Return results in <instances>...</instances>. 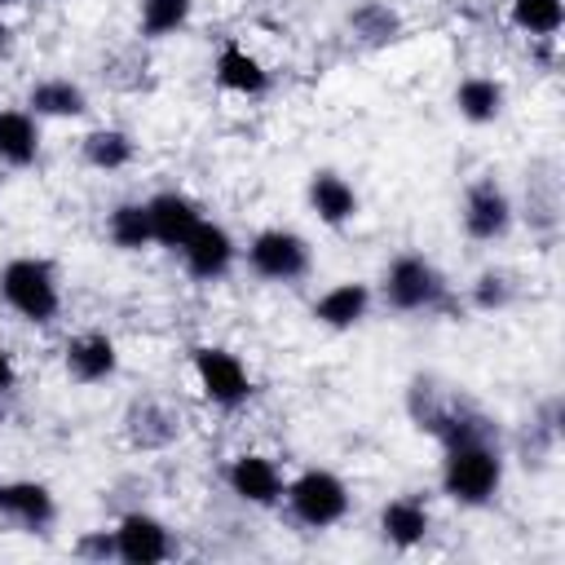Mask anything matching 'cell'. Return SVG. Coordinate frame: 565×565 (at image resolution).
I'll return each mask as SVG.
<instances>
[{
  "label": "cell",
  "instance_id": "2e32d148",
  "mask_svg": "<svg viewBox=\"0 0 565 565\" xmlns=\"http://www.w3.org/2000/svg\"><path fill=\"white\" fill-rule=\"evenodd\" d=\"M146 207H150V234L168 252H177L194 234V225L203 221V203L185 190H154L146 199Z\"/></svg>",
  "mask_w": 565,
  "mask_h": 565
},
{
  "label": "cell",
  "instance_id": "3957f363",
  "mask_svg": "<svg viewBox=\"0 0 565 565\" xmlns=\"http://www.w3.org/2000/svg\"><path fill=\"white\" fill-rule=\"evenodd\" d=\"M380 300L393 313H433L450 300V278L424 252H397L380 274Z\"/></svg>",
  "mask_w": 565,
  "mask_h": 565
},
{
  "label": "cell",
  "instance_id": "e0dca14e",
  "mask_svg": "<svg viewBox=\"0 0 565 565\" xmlns=\"http://www.w3.org/2000/svg\"><path fill=\"white\" fill-rule=\"evenodd\" d=\"M428 534H433V508H428L415 490L393 494V499L380 508V539H384L393 552H415Z\"/></svg>",
  "mask_w": 565,
  "mask_h": 565
},
{
  "label": "cell",
  "instance_id": "ffe728a7",
  "mask_svg": "<svg viewBox=\"0 0 565 565\" xmlns=\"http://www.w3.org/2000/svg\"><path fill=\"white\" fill-rule=\"evenodd\" d=\"M344 26H349V35H353L362 49H388V44H397V40L406 35V18H402V9L388 4V0H358V4L349 9Z\"/></svg>",
  "mask_w": 565,
  "mask_h": 565
},
{
  "label": "cell",
  "instance_id": "30bf717a",
  "mask_svg": "<svg viewBox=\"0 0 565 565\" xmlns=\"http://www.w3.org/2000/svg\"><path fill=\"white\" fill-rule=\"evenodd\" d=\"M282 486H287V472L265 450H238L225 463V490L247 508H278Z\"/></svg>",
  "mask_w": 565,
  "mask_h": 565
},
{
  "label": "cell",
  "instance_id": "4dcf8cb0",
  "mask_svg": "<svg viewBox=\"0 0 565 565\" xmlns=\"http://www.w3.org/2000/svg\"><path fill=\"white\" fill-rule=\"evenodd\" d=\"M9 4H35V0H9Z\"/></svg>",
  "mask_w": 565,
  "mask_h": 565
},
{
  "label": "cell",
  "instance_id": "7a4b0ae2",
  "mask_svg": "<svg viewBox=\"0 0 565 565\" xmlns=\"http://www.w3.org/2000/svg\"><path fill=\"white\" fill-rule=\"evenodd\" d=\"M0 305L26 327H53L62 313V274L49 256H9L0 265Z\"/></svg>",
  "mask_w": 565,
  "mask_h": 565
},
{
  "label": "cell",
  "instance_id": "603a6c76",
  "mask_svg": "<svg viewBox=\"0 0 565 565\" xmlns=\"http://www.w3.org/2000/svg\"><path fill=\"white\" fill-rule=\"evenodd\" d=\"M79 159L93 168V172H124L132 159H137V137L119 124H102V128H88L79 137Z\"/></svg>",
  "mask_w": 565,
  "mask_h": 565
},
{
  "label": "cell",
  "instance_id": "9a60e30c",
  "mask_svg": "<svg viewBox=\"0 0 565 565\" xmlns=\"http://www.w3.org/2000/svg\"><path fill=\"white\" fill-rule=\"evenodd\" d=\"M62 366L75 384L93 388V384H106L119 375V344L106 335V331H75L66 344H62Z\"/></svg>",
  "mask_w": 565,
  "mask_h": 565
},
{
  "label": "cell",
  "instance_id": "277c9868",
  "mask_svg": "<svg viewBox=\"0 0 565 565\" xmlns=\"http://www.w3.org/2000/svg\"><path fill=\"white\" fill-rule=\"evenodd\" d=\"M282 508H287V516H291L300 530L322 534V530H331V525H340V521L349 516L353 494H349V481H344L340 472L313 463V468H300L296 477H287V486H282Z\"/></svg>",
  "mask_w": 565,
  "mask_h": 565
},
{
  "label": "cell",
  "instance_id": "7402d4cb",
  "mask_svg": "<svg viewBox=\"0 0 565 565\" xmlns=\"http://www.w3.org/2000/svg\"><path fill=\"white\" fill-rule=\"evenodd\" d=\"M40 119L26 106H0V163L4 168H35L40 163Z\"/></svg>",
  "mask_w": 565,
  "mask_h": 565
},
{
  "label": "cell",
  "instance_id": "cb8c5ba5",
  "mask_svg": "<svg viewBox=\"0 0 565 565\" xmlns=\"http://www.w3.org/2000/svg\"><path fill=\"white\" fill-rule=\"evenodd\" d=\"M106 238H110V247H119V252H146V247H154L146 199H119V203L106 212Z\"/></svg>",
  "mask_w": 565,
  "mask_h": 565
},
{
  "label": "cell",
  "instance_id": "7c38bea8",
  "mask_svg": "<svg viewBox=\"0 0 565 565\" xmlns=\"http://www.w3.org/2000/svg\"><path fill=\"white\" fill-rule=\"evenodd\" d=\"M0 521L22 534H49L57 521V494L35 477L0 481Z\"/></svg>",
  "mask_w": 565,
  "mask_h": 565
},
{
  "label": "cell",
  "instance_id": "8992f818",
  "mask_svg": "<svg viewBox=\"0 0 565 565\" xmlns=\"http://www.w3.org/2000/svg\"><path fill=\"white\" fill-rule=\"evenodd\" d=\"M190 371H194V384H199L203 402H212L216 411H238L256 397V380H252L247 362L225 344H194L190 349Z\"/></svg>",
  "mask_w": 565,
  "mask_h": 565
},
{
  "label": "cell",
  "instance_id": "ac0fdd59",
  "mask_svg": "<svg viewBox=\"0 0 565 565\" xmlns=\"http://www.w3.org/2000/svg\"><path fill=\"white\" fill-rule=\"evenodd\" d=\"M450 102H455V115H459L463 124L486 128V124H499V119H503V110H508V84L494 79V75L472 71V75H463V79L455 84Z\"/></svg>",
  "mask_w": 565,
  "mask_h": 565
},
{
  "label": "cell",
  "instance_id": "f1b7e54d",
  "mask_svg": "<svg viewBox=\"0 0 565 565\" xmlns=\"http://www.w3.org/2000/svg\"><path fill=\"white\" fill-rule=\"evenodd\" d=\"M18 388V362L9 349H0V397H9Z\"/></svg>",
  "mask_w": 565,
  "mask_h": 565
},
{
  "label": "cell",
  "instance_id": "4316f807",
  "mask_svg": "<svg viewBox=\"0 0 565 565\" xmlns=\"http://www.w3.org/2000/svg\"><path fill=\"white\" fill-rule=\"evenodd\" d=\"M516 300V282L508 269H481L472 282H468V305L477 313H503L508 305Z\"/></svg>",
  "mask_w": 565,
  "mask_h": 565
},
{
  "label": "cell",
  "instance_id": "d6986e66",
  "mask_svg": "<svg viewBox=\"0 0 565 565\" xmlns=\"http://www.w3.org/2000/svg\"><path fill=\"white\" fill-rule=\"evenodd\" d=\"M26 110L35 119H84L88 115V93L71 75H40L26 88Z\"/></svg>",
  "mask_w": 565,
  "mask_h": 565
},
{
  "label": "cell",
  "instance_id": "4fadbf2b",
  "mask_svg": "<svg viewBox=\"0 0 565 565\" xmlns=\"http://www.w3.org/2000/svg\"><path fill=\"white\" fill-rule=\"evenodd\" d=\"M305 203H309V212L318 216V225H327V230H344V225H353L358 212H362L358 185H353L344 172H335V168H313V172H309Z\"/></svg>",
  "mask_w": 565,
  "mask_h": 565
},
{
  "label": "cell",
  "instance_id": "d4e9b609",
  "mask_svg": "<svg viewBox=\"0 0 565 565\" xmlns=\"http://www.w3.org/2000/svg\"><path fill=\"white\" fill-rule=\"evenodd\" d=\"M508 22L525 40H556L565 26V0H508Z\"/></svg>",
  "mask_w": 565,
  "mask_h": 565
},
{
  "label": "cell",
  "instance_id": "44dd1931",
  "mask_svg": "<svg viewBox=\"0 0 565 565\" xmlns=\"http://www.w3.org/2000/svg\"><path fill=\"white\" fill-rule=\"evenodd\" d=\"M181 433V419L159 402V397H137L128 411H124V437L137 446V450H163L172 446Z\"/></svg>",
  "mask_w": 565,
  "mask_h": 565
},
{
  "label": "cell",
  "instance_id": "83f0119b",
  "mask_svg": "<svg viewBox=\"0 0 565 565\" xmlns=\"http://www.w3.org/2000/svg\"><path fill=\"white\" fill-rule=\"evenodd\" d=\"M75 556H88V561H115V534L110 530H88L75 539Z\"/></svg>",
  "mask_w": 565,
  "mask_h": 565
},
{
  "label": "cell",
  "instance_id": "484cf974",
  "mask_svg": "<svg viewBox=\"0 0 565 565\" xmlns=\"http://www.w3.org/2000/svg\"><path fill=\"white\" fill-rule=\"evenodd\" d=\"M194 18V0H137V31L146 40H168L185 31Z\"/></svg>",
  "mask_w": 565,
  "mask_h": 565
},
{
  "label": "cell",
  "instance_id": "9c48e42d",
  "mask_svg": "<svg viewBox=\"0 0 565 565\" xmlns=\"http://www.w3.org/2000/svg\"><path fill=\"white\" fill-rule=\"evenodd\" d=\"M110 534H115V561H124V565H159V561L177 556V534L154 512L132 508L110 525Z\"/></svg>",
  "mask_w": 565,
  "mask_h": 565
},
{
  "label": "cell",
  "instance_id": "f546056e",
  "mask_svg": "<svg viewBox=\"0 0 565 565\" xmlns=\"http://www.w3.org/2000/svg\"><path fill=\"white\" fill-rule=\"evenodd\" d=\"M0 53H9V22H4V0H0Z\"/></svg>",
  "mask_w": 565,
  "mask_h": 565
},
{
  "label": "cell",
  "instance_id": "ba28073f",
  "mask_svg": "<svg viewBox=\"0 0 565 565\" xmlns=\"http://www.w3.org/2000/svg\"><path fill=\"white\" fill-rule=\"evenodd\" d=\"M177 256H181V269H185L190 282L212 287V282H225V278L234 274L243 247H238V238H234L221 221H207V216H203V221L194 225V234L177 247Z\"/></svg>",
  "mask_w": 565,
  "mask_h": 565
},
{
  "label": "cell",
  "instance_id": "52a82bcc",
  "mask_svg": "<svg viewBox=\"0 0 565 565\" xmlns=\"http://www.w3.org/2000/svg\"><path fill=\"white\" fill-rule=\"evenodd\" d=\"M459 225L472 243H503L516 225V203H512L508 185L490 172L472 177L459 199Z\"/></svg>",
  "mask_w": 565,
  "mask_h": 565
},
{
  "label": "cell",
  "instance_id": "5bb4252c",
  "mask_svg": "<svg viewBox=\"0 0 565 565\" xmlns=\"http://www.w3.org/2000/svg\"><path fill=\"white\" fill-rule=\"evenodd\" d=\"M371 305H375V287L362 282V278H340L331 282L327 291H318V300L309 305V318L327 331H353L371 318Z\"/></svg>",
  "mask_w": 565,
  "mask_h": 565
},
{
  "label": "cell",
  "instance_id": "8fae6325",
  "mask_svg": "<svg viewBox=\"0 0 565 565\" xmlns=\"http://www.w3.org/2000/svg\"><path fill=\"white\" fill-rule=\"evenodd\" d=\"M212 84L230 97H243V102H256L274 88V71L234 35H225L212 53Z\"/></svg>",
  "mask_w": 565,
  "mask_h": 565
},
{
  "label": "cell",
  "instance_id": "6da1fadb",
  "mask_svg": "<svg viewBox=\"0 0 565 565\" xmlns=\"http://www.w3.org/2000/svg\"><path fill=\"white\" fill-rule=\"evenodd\" d=\"M508 459L499 450V433L486 437H459L441 446L437 486L455 508H490L503 490Z\"/></svg>",
  "mask_w": 565,
  "mask_h": 565
},
{
  "label": "cell",
  "instance_id": "5b68a950",
  "mask_svg": "<svg viewBox=\"0 0 565 565\" xmlns=\"http://www.w3.org/2000/svg\"><path fill=\"white\" fill-rule=\"evenodd\" d=\"M238 260L247 265L252 278L274 282V287H291V282H300L313 269V247L291 225H265V230H256L247 238Z\"/></svg>",
  "mask_w": 565,
  "mask_h": 565
}]
</instances>
